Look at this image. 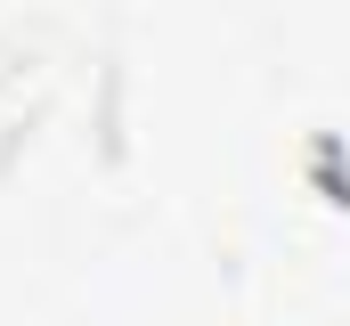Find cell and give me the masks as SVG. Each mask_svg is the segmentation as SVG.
<instances>
[{"label":"cell","instance_id":"obj_1","mask_svg":"<svg viewBox=\"0 0 350 326\" xmlns=\"http://www.w3.org/2000/svg\"><path fill=\"white\" fill-rule=\"evenodd\" d=\"M310 155H318V163H310V179H318V188H326V196H334V204L350 212V179L334 171V155H342V139H334V131H318V139H310Z\"/></svg>","mask_w":350,"mask_h":326}]
</instances>
